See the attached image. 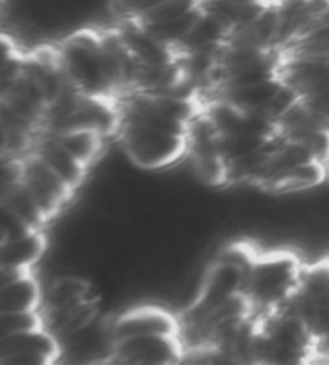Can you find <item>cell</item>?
<instances>
[{"instance_id":"cell-7","label":"cell","mask_w":329,"mask_h":365,"mask_svg":"<svg viewBox=\"0 0 329 365\" xmlns=\"http://www.w3.org/2000/svg\"><path fill=\"white\" fill-rule=\"evenodd\" d=\"M21 179L48 221L58 216L63 207L71 203L75 193L74 188L60 174H56L33 152L23 156Z\"/></svg>"},{"instance_id":"cell-3","label":"cell","mask_w":329,"mask_h":365,"mask_svg":"<svg viewBox=\"0 0 329 365\" xmlns=\"http://www.w3.org/2000/svg\"><path fill=\"white\" fill-rule=\"evenodd\" d=\"M116 137L127 158L145 171H161L188 156V137L150 125L121 119Z\"/></svg>"},{"instance_id":"cell-16","label":"cell","mask_w":329,"mask_h":365,"mask_svg":"<svg viewBox=\"0 0 329 365\" xmlns=\"http://www.w3.org/2000/svg\"><path fill=\"white\" fill-rule=\"evenodd\" d=\"M47 238L43 230H33L18 240L2 245L0 267L33 270L43 255L47 253Z\"/></svg>"},{"instance_id":"cell-19","label":"cell","mask_w":329,"mask_h":365,"mask_svg":"<svg viewBox=\"0 0 329 365\" xmlns=\"http://www.w3.org/2000/svg\"><path fill=\"white\" fill-rule=\"evenodd\" d=\"M284 56L296 55H323L329 56V23L313 29L312 33L301 37L281 50Z\"/></svg>"},{"instance_id":"cell-5","label":"cell","mask_w":329,"mask_h":365,"mask_svg":"<svg viewBox=\"0 0 329 365\" xmlns=\"http://www.w3.org/2000/svg\"><path fill=\"white\" fill-rule=\"evenodd\" d=\"M288 303L316 341L329 329V259L303 266L299 287Z\"/></svg>"},{"instance_id":"cell-15","label":"cell","mask_w":329,"mask_h":365,"mask_svg":"<svg viewBox=\"0 0 329 365\" xmlns=\"http://www.w3.org/2000/svg\"><path fill=\"white\" fill-rule=\"evenodd\" d=\"M0 206L7 207V210L16 214L33 230H43V227L48 224L46 214H43L39 203H37L21 178L2 182Z\"/></svg>"},{"instance_id":"cell-17","label":"cell","mask_w":329,"mask_h":365,"mask_svg":"<svg viewBox=\"0 0 329 365\" xmlns=\"http://www.w3.org/2000/svg\"><path fill=\"white\" fill-rule=\"evenodd\" d=\"M328 179V165L320 161H312L307 165L293 169L288 174L281 175L276 180L263 188L271 193H296L303 190H312L321 185Z\"/></svg>"},{"instance_id":"cell-21","label":"cell","mask_w":329,"mask_h":365,"mask_svg":"<svg viewBox=\"0 0 329 365\" xmlns=\"http://www.w3.org/2000/svg\"><path fill=\"white\" fill-rule=\"evenodd\" d=\"M201 7V0H164L161 5L143 15L140 20H135L142 24H156L192 14L193 10Z\"/></svg>"},{"instance_id":"cell-4","label":"cell","mask_w":329,"mask_h":365,"mask_svg":"<svg viewBox=\"0 0 329 365\" xmlns=\"http://www.w3.org/2000/svg\"><path fill=\"white\" fill-rule=\"evenodd\" d=\"M246 277H248V270L231 262L214 259L211 266L206 269L196 298L183 312L180 322L185 327H193L202 322L209 314L224 306L226 301L243 293Z\"/></svg>"},{"instance_id":"cell-9","label":"cell","mask_w":329,"mask_h":365,"mask_svg":"<svg viewBox=\"0 0 329 365\" xmlns=\"http://www.w3.org/2000/svg\"><path fill=\"white\" fill-rule=\"evenodd\" d=\"M108 329L115 343L130 336L180 335L182 322L161 306L143 304L118 314L108 325Z\"/></svg>"},{"instance_id":"cell-2","label":"cell","mask_w":329,"mask_h":365,"mask_svg":"<svg viewBox=\"0 0 329 365\" xmlns=\"http://www.w3.org/2000/svg\"><path fill=\"white\" fill-rule=\"evenodd\" d=\"M66 78L88 97L115 100L108 83L100 31H74L56 47Z\"/></svg>"},{"instance_id":"cell-1","label":"cell","mask_w":329,"mask_h":365,"mask_svg":"<svg viewBox=\"0 0 329 365\" xmlns=\"http://www.w3.org/2000/svg\"><path fill=\"white\" fill-rule=\"evenodd\" d=\"M303 266L291 251L257 255L243 288L252 314L262 317L286 304L299 287Z\"/></svg>"},{"instance_id":"cell-20","label":"cell","mask_w":329,"mask_h":365,"mask_svg":"<svg viewBox=\"0 0 329 365\" xmlns=\"http://www.w3.org/2000/svg\"><path fill=\"white\" fill-rule=\"evenodd\" d=\"M41 329H47L42 309L0 314V331H2L0 336L14 335V333L34 331Z\"/></svg>"},{"instance_id":"cell-10","label":"cell","mask_w":329,"mask_h":365,"mask_svg":"<svg viewBox=\"0 0 329 365\" xmlns=\"http://www.w3.org/2000/svg\"><path fill=\"white\" fill-rule=\"evenodd\" d=\"M63 346L48 329L0 336V364H53Z\"/></svg>"},{"instance_id":"cell-6","label":"cell","mask_w":329,"mask_h":365,"mask_svg":"<svg viewBox=\"0 0 329 365\" xmlns=\"http://www.w3.org/2000/svg\"><path fill=\"white\" fill-rule=\"evenodd\" d=\"M188 156L198 178L207 185H229V165L220 152L219 134L204 108L201 115L189 124Z\"/></svg>"},{"instance_id":"cell-18","label":"cell","mask_w":329,"mask_h":365,"mask_svg":"<svg viewBox=\"0 0 329 365\" xmlns=\"http://www.w3.org/2000/svg\"><path fill=\"white\" fill-rule=\"evenodd\" d=\"M50 134H52V132H50ZM53 135L58 138L61 145H65L75 158L84 163L87 168H90L93 163L100 158L101 152H103V145L106 138L98 134V132L85 129L56 132Z\"/></svg>"},{"instance_id":"cell-22","label":"cell","mask_w":329,"mask_h":365,"mask_svg":"<svg viewBox=\"0 0 329 365\" xmlns=\"http://www.w3.org/2000/svg\"><path fill=\"white\" fill-rule=\"evenodd\" d=\"M2 207V222H0V229H2V245L18 240L24 235H28L33 229L29 225L16 216V214L11 212L7 207Z\"/></svg>"},{"instance_id":"cell-23","label":"cell","mask_w":329,"mask_h":365,"mask_svg":"<svg viewBox=\"0 0 329 365\" xmlns=\"http://www.w3.org/2000/svg\"><path fill=\"white\" fill-rule=\"evenodd\" d=\"M329 361V329L315 341V359L313 362L328 364Z\"/></svg>"},{"instance_id":"cell-14","label":"cell","mask_w":329,"mask_h":365,"mask_svg":"<svg viewBox=\"0 0 329 365\" xmlns=\"http://www.w3.org/2000/svg\"><path fill=\"white\" fill-rule=\"evenodd\" d=\"M281 87L283 81L280 78V74H278V76L261 81V83L219 91L214 93V98L224 100V102L235 105L241 110L262 115V111L267 108V105L273 100L276 93L280 92Z\"/></svg>"},{"instance_id":"cell-24","label":"cell","mask_w":329,"mask_h":365,"mask_svg":"<svg viewBox=\"0 0 329 365\" xmlns=\"http://www.w3.org/2000/svg\"><path fill=\"white\" fill-rule=\"evenodd\" d=\"M328 364H329V361H328Z\"/></svg>"},{"instance_id":"cell-12","label":"cell","mask_w":329,"mask_h":365,"mask_svg":"<svg viewBox=\"0 0 329 365\" xmlns=\"http://www.w3.org/2000/svg\"><path fill=\"white\" fill-rule=\"evenodd\" d=\"M43 292L33 270L2 269L0 314L41 311Z\"/></svg>"},{"instance_id":"cell-13","label":"cell","mask_w":329,"mask_h":365,"mask_svg":"<svg viewBox=\"0 0 329 365\" xmlns=\"http://www.w3.org/2000/svg\"><path fill=\"white\" fill-rule=\"evenodd\" d=\"M31 152L39 156L56 174H60L74 190H78L84 184L88 168L84 163L75 158L65 145H61V142L53 134H50V132H41L37 135Z\"/></svg>"},{"instance_id":"cell-11","label":"cell","mask_w":329,"mask_h":365,"mask_svg":"<svg viewBox=\"0 0 329 365\" xmlns=\"http://www.w3.org/2000/svg\"><path fill=\"white\" fill-rule=\"evenodd\" d=\"M278 74L301 98L315 97L329 89V56L283 55Z\"/></svg>"},{"instance_id":"cell-8","label":"cell","mask_w":329,"mask_h":365,"mask_svg":"<svg viewBox=\"0 0 329 365\" xmlns=\"http://www.w3.org/2000/svg\"><path fill=\"white\" fill-rule=\"evenodd\" d=\"M187 346L182 335H143L113 343L111 364H179Z\"/></svg>"}]
</instances>
